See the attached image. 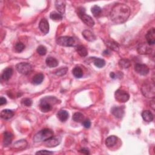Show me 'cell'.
Here are the masks:
<instances>
[{"instance_id": "1", "label": "cell", "mask_w": 155, "mask_h": 155, "mask_svg": "<svg viewBox=\"0 0 155 155\" xmlns=\"http://www.w3.org/2000/svg\"><path fill=\"white\" fill-rule=\"evenodd\" d=\"M130 9L124 4H118L115 5L110 12L111 20L116 24L125 23L130 15Z\"/></svg>"}, {"instance_id": "2", "label": "cell", "mask_w": 155, "mask_h": 155, "mask_svg": "<svg viewBox=\"0 0 155 155\" xmlns=\"http://www.w3.org/2000/svg\"><path fill=\"white\" fill-rule=\"evenodd\" d=\"M58 100L53 96H46L42 98L40 104V108L42 112L47 113L52 110L53 107V104L58 103Z\"/></svg>"}, {"instance_id": "3", "label": "cell", "mask_w": 155, "mask_h": 155, "mask_svg": "<svg viewBox=\"0 0 155 155\" xmlns=\"http://www.w3.org/2000/svg\"><path fill=\"white\" fill-rule=\"evenodd\" d=\"M53 131L49 128H44L38 132L33 138V141L35 142H44L49 138L53 137Z\"/></svg>"}, {"instance_id": "4", "label": "cell", "mask_w": 155, "mask_h": 155, "mask_svg": "<svg viewBox=\"0 0 155 155\" xmlns=\"http://www.w3.org/2000/svg\"><path fill=\"white\" fill-rule=\"evenodd\" d=\"M141 91L143 95L147 98H154L155 96V91L153 83H145L141 87Z\"/></svg>"}, {"instance_id": "5", "label": "cell", "mask_w": 155, "mask_h": 155, "mask_svg": "<svg viewBox=\"0 0 155 155\" xmlns=\"http://www.w3.org/2000/svg\"><path fill=\"white\" fill-rule=\"evenodd\" d=\"M56 43L63 47H73L75 45V40L71 36H61L56 40Z\"/></svg>"}, {"instance_id": "6", "label": "cell", "mask_w": 155, "mask_h": 155, "mask_svg": "<svg viewBox=\"0 0 155 155\" xmlns=\"http://www.w3.org/2000/svg\"><path fill=\"white\" fill-rule=\"evenodd\" d=\"M16 69L19 73L27 75L32 71L33 67L29 63H21L16 66Z\"/></svg>"}, {"instance_id": "7", "label": "cell", "mask_w": 155, "mask_h": 155, "mask_svg": "<svg viewBox=\"0 0 155 155\" xmlns=\"http://www.w3.org/2000/svg\"><path fill=\"white\" fill-rule=\"evenodd\" d=\"M114 97L115 100L119 103H126L129 100L130 95L127 92L118 89L115 92Z\"/></svg>"}, {"instance_id": "8", "label": "cell", "mask_w": 155, "mask_h": 155, "mask_svg": "<svg viewBox=\"0 0 155 155\" xmlns=\"http://www.w3.org/2000/svg\"><path fill=\"white\" fill-rule=\"evenodd\" d=\"M134 70L138 74L142 76L147 75L150 71L149 68L147 65L144 64H139V63L135 64Z\"/></svg>"}, {"instance_id": "9", "label": "cell", "mask_w": 155, "mask_h": 155, "mask_svg": "<svg viewBox=\"0 0 155 155\" xmlns=\"http://www.w3.org/2000/svg\"><path fill=\"white\" fill-rule=\"evenodd\" d=\"M61 139L59 137H53L44 141V144L47 147H55L59 145L61 142Z\"/></svg>"}, {"instance_id": "10", "label": "cell", "mask_w": 155, "mask_h": 155, "mask_svg": "<svg viewBox=\"0 0 155 155\" xmlns=\"http://www.w3.org/2000/svg\"><path fill=\"white\" fill-rule=\"evenodd\" d=\"M124 106H115L111 109V113L116 118H122L124 115Z\"/></svg>"}, {"instance_id": "11", "label": "cell", "mask_w": 155, "mask_h": 155, "mask_svg": "<svg viewBox=\"0 0 155 155\" xmlns=\"http://www.w3.org/2000/svg\"><path fill=\"white\" fill-rule=\"evenodd\" d=\"M137 50L141 55H148L151 53L152 48L147 43H142L139 45Z\"/></svg>"}, {"instance_id": "12", "label": "cell", "mask_w": 155, "mask_h": 155, "mask_svg": "<svg viewBox=\"0 0 155 155\" xmlns=\"http://www.w3.org/2000/svg\"><path fill=\"white\" fill-rule=\"evenodd\" d=\"M147 44L150 46L153 45L155 43V29L154 28L150 29L145 35Z\"/></svg>"}, {"instance_id": "13", "label": "cell", "mask_w": 155, "mask_h": 155, "mask_svg": "<svg viewBox=\"0 0 155 155\" xmlns=\"http://www.w3.org/2000/svg\"><path fill=\"white\" fill-rule=\"evenodd\" d=\"M79 16L81 19V20L89 27H92L94 25V20L93 19V18L89 15H87L85 13H84L80 15Z\"/></svg>"}, {"instance_id": "14", "label": "cell", "mask_w": 155, "mask_h": 155, "mask_svg": "<svg viewBox=\"0 0 155 155\" xmlns=\"http://www.w3.org/2000/svg\"><path fill=\"white\" fill-rule=\"evenodd\" d=\"M66 1L63 0H56L55 3L56 9L58 11V13L63 15L65 13L66 10Z\"/></svg>"}, {"instance_id": "15", "label": "cell", "mask_w": 155, "mask_h": 155, "mask_svg": "<svg viewBox=\"0 0 155 155\" xmlns=\"http://www.w3.org/2000/svg\"><path fill=\"white\" fill-rule=\"evenodd\" d=\"M39 28L42 33L47 34L49 32V24L47 20L45 18H42L39 23Z\"/></svg>"}, {"instance_id": "16", "label": "cell", "mask_w": 155, "mask_h": 155, "mask_svg": "<svg viewBox=\"0 0 155 155\" xmlns=\"http://www.w3.org/2000/svg\"><path fill=\"white\" fill-rule=\"evenodd\" d=\"M13 135L9 132H4L3 134V144L4 147H7L10 145L12 142Z\"/></svg>"}, {"instance_id": "17", "label": "cell", "mask_w": 155, "mask_h": 155, "mask_svg": "<svg viewBox=\"0 0 155 155\" xmlns=\"http://www.w3.org/2000/svg\"><path fill=\"white\" fill-rule=\"evenodd\" d=\"M83 36L86 40L90 42H93L96 40V36L90 30H85L83 32Z\"/></svg>"}, {"instance_id": "18", "label": "cell", "mask_w": 155, "mask_h": 155, "mask_svg": "<svg viewBox=\"0 0 155 155\" xmlns=\"http://www.w3.org/2000/svg\"><path fill=\"white\" fill-rule=\"evenodd\" d=\"M13 75V69L11 67H7L4 69L1 75V78L4 81L10 80Z\"/></svg>"}, {"instance_id": "19", "label": "cell", "mask_w": 155, "mask_h": 155, "mask_svg": "<svg viewBox=\"0 0 155 155\" xmlns=\"http://www.w3.org/2000/svg\"><path fill=\"white\" fill-rule=\"evenodd\" d=\"M57 117L61 122H66L69 117L68 111L64 110H61L57 113Z\"/></svg>"}, {"instance_id": "20", "label": "cell", "mask_w": 155, "mask_h": 155, "mask_svg": "<svg viewBox=\"0 0 155 155\" xmlns=\"http://www.w3.org/2000/svg\"><path fill=\"white\" fill-rule=\"evenodd\" d=\"M14 115V112L9 109H5L1 111V117L3 120H9L12 118Z\"/></svg>"}, {"instance_id": "21", "label": "cell", "mask_w": 155, "mask_h": 155, "mask_svg": "<svg viewBox=\"0 0 155 155\" xmlns=\"http://www.w3.org/2000/svg\"><path fill=\"white\" fill-rule=\"evenodd\" d=\"M27 145V143L26 141L24 140H19L17 142H16L13 144V147L15 149L21 150H23V149L26 148Z\"/></svg>"}, {"instance_id": "22", "label": "cell", "mask_w": 155, "mask_h": 155, "mask_svg": "<svg viewBox=\"0 0 155 155\" xmlns=\"http://www.w3.org/2000/svg\"><path fill=\"white\" fill-rule=\"evenodd\" d=\"M142 117L143 120L147 123H150L153 120V114L150 110L143 111L142 113Z\"/></svg>"}, {"instance_id": "23", "label": "cell", "mask_w": 155, "mask_h": 155, "mask_svg": "<svg viewBox=\"0 0 155 155\" xmlns=\"http://www.w3.org/2000/svg\"><path fill=\"white\" fill-rule=\"evenodd\" d=\"M117 140H118V138L115 137V136L114 135L110 136V137H108L106 140V145L108 148L112 147L116 144Z\"/></svg>"}, {"instance_id": "24", "label": "cell", "mask_w": 155, "mask_h": 155, "mask_svg": "<svg viewBox=\"0 0 155 155\" xmlns=\"http://www.w3.org/2000/svg\"><path fill=\"white\" fill-rule=\"evenodd\" d=\"M46 63L48 67L51 68L57 67L58 66V64H59L56 58L51 56L47 58V59L46 60Z\"/></svg>"}, {"instance_id": "25", "label": "cell", "mask_w": 155, "mask_h": 155, "mask_svg": "<svg viewBox=\"0 0 155 155\" xmlns=\"http://www.w3.org/2000/svg\"><path fill=\"white\" fill-rule=\"evenodd\" d=\"M76 51L81 57H86L88 55L87 49H86V47H84L83 45L78 46L76 48Z\"/></svg>"}, {"instance_id": "26", "label": "cell", "mask_w": 155, "mask_h": 155, "mask_svg": "<svg viewBox=\"0 0 155 155\" xmlns=\"http://www.w3.org/2000/svg\"><path fill=\"white\" fill-rule=\"evenodd\" d=\"M44 75L42 73H38L34 76L32 80V83L35 85L41 84L44 80Z\"/></svg>"}, {"instance_id": "27", "label": "cell", "mask_w": 155, "mask_h": 155, "mask_svg": "<svg viewBox=\"0 0 155 155\" xmlns=\"http://www.w3.org/2000/svg\"><path fill=\"white\" fill-rule=\"evenodd\" d=\"M106 45L108 48L114 52H118L120 50V46L118 44L114 41H107L106 43Z\"/></svg>"}, {"instance_id": "28", "label": "cell", "mask_w": 155, "mask_h": 155, "mask_svg": "<svg viewBox=\"0 0 155 155\" xmlns=\"http://www.w3.org/2000/svg\"><path fill=\"white\" fill-rule=\"evenodd\" d=\"M93 64L94 65L98 68H102L105 66L106 61L101 58H93Z\"/></svg>"}, {"instance_id": "29", "label": "cell", "mask_w": 155, "mask_h": 155, "mask_svg": "<svg viewBox=\"0 0 155 155\" xmlns=\"http://www.w3.org/2000/svg\"><path fill=\"white\" fill-rule=\"evenodd\" d=\"M84 119V116L83 113L80 112H76L75 113L73 116L72 120L76 122V123H83Z\"/></svg>"}, {"instance_id": "30", "label": "cell", "mask_w": 155, "mask_h": 155, "mask_svg": "<svg viewBox=\"0 0 155 155\" xmlns=\"http://www.w3.org/2000/svg\"><path fill=\"white\" fill-rule=\"evenodd\" d=\"M72 73L76 78H81L83 76V71L80 67H75L72 70Z\"/></svg>"}, {"instance_id": "31", "label": "cell", "mask_w": 155, "mask_h": 155, "mask_svg": "<svg viewBox=\"0 0 155 155\" xmlns=\"http://www.w3.org/2000/svg\"><path fill=\"white\" fill-rule=\"evenodd\" d=\"M50 18L55 21H61L63 19V15L56 12H52L50 14Z\"/></svg>"}, {"instance_id": "32", "label": "cell", "mask_w": 155, "mask_h": 155, "mask_svg": "<svg viewBox=\"0 0 155 155\" xmlns=\"http://www.w3.org/2000/svg\"><path fill=\"white\" fill-rule=\"evenodd\" d=\"M119 66L122 69H128L131 66L130 61L127 59H121L118 63Z\"/></svg>"}, {"instance_id": "33", "label": "cell", "mask_w": 155, "mask_h": 155, "mask_svg": "<svg viewBox=\"0 0 155 155\" xmlns=\"http://www.w3.org/2000/svg\"><path fill=\"white\" fill-rule=\"evenodd\" d=\"M91 12L94 16L98 17L101 15V13L102 12V9L100 6H97V5H94L91 8Z\"/></svg>"}, {"instance_id": "34", "label": "cell", "mask_w": 155, "mask_h": 155, "mask_svg": "<svg viewBox=\"0 0 155 155\" xmlns=\"http://www.w3.org/2000/svg\"><path fill=\"white\" fill-rule=\"evenodd\" d=\"M68 71V68L67 67H61V69H58L55 71V73L56 75L59 76H63L65 75Z\"/></svg>"}, {"instance_id": "35", "label": "cell", "mask_w": 155, "mask_h": 155, "mask_svg": "<svg viewBox=\"0 0 155 155\" xmlns=\"http://www.w3.org/2000/svg\"><path fill=\"white\" fill-rule=\"evenodd\" d=\"M25 48V46L22 43H18L15 46V50L16 52L20 53L22 52Z\"/></svg>"}, {"instance_id": "36", "label": "cell", "mask_w": 155, "mask_h": 155, "mask_svg": "<svg viewBox=\"0 0 155 155\" xmlns=\"http://www.w3.org/2000/svg\"><path fill=\"white\" fill-rule=\"evenodd\" d=\"M36 50H37L38 53L41 56H44L47 53V49L44 46H38Z\"/></svg>"}, {"instance_id": "37", "label": "cell", "mask_w": 155, "mask_h": 155, "mask_svg": "<svg viewBox=\"0 0 155 155\" xmlns=\"http://www.w3.org/2000/svg\"><path fill=\"white\" fill-rule=\"evenodd\" d=\"M21 103L25 106L30 107L32 105V100L29 98H25L22 100Z\"/></svg>"}, {"instance_id": "38", "label": "cell", "mask_w": 155, "mask_h": 155, "mask_svg": "<svg viewBox=\"0 0 155 155\" xmlns=\"http://www.w3.org/2000/svg\"><path fill=\"white\" fill-rule=\"evenodd\" d=\"M53 154V152L47 151V150H46L38 151L36 153V154Z\"/></svg>"}, {"instance_id": "39", "label": "cell", "mask_w": 155, "mask_h": 155, "mask_svg": "<svg viewBox=\"0 0 155 155\" xmlns=\"http://www.w3.org/2000/svg\"><path fill=\"white\" fill-rule=\"evenodd\" d=\"M83 126L86 128H89L91 126V122L89 120H84L82 123Z\"/></svg>"}, {"instance_id": "40", "label": "cell", "mask_w": 155, "mask_h": 155, "mask_svg": "<svg viewBox=\"0 0 155 155\" xmlns=\"http://www.w3.org/2000/svg\"><path fill=\"white\" fill-rule=\"evenodd\" d=\"M80 152L83 153V154H90V151H89V149L87 148H83L81 149L80 150Z\"/></svg>"}, {"instance_id": "41", "label": "cell", "mask_w": 155, "mask_h": 155, "mask_svg": "<svg viewBox=\"0 0 155 155\" xmlns=\"http://www.w3.org/2000/svg\"><path fill=\"white\" fill-rule=\"evenodd\" d=\"M7 104V100L4 97H1V99H0V106H3L4 104Z\"/></svg>"}, {"instance_id": "42", "label": "cell", "mask_w": 155, "mask_h": 155, "mask_svg": "<svg viewBox=\"0 0 155 155\" xmlns=\"http://www.w3.org/2000/svg\"><path fill=\"white\" fill-rule=\"evenodd\" d=\"M110 55V52L108 49L104 50V52H103V55H104V56H108V55Z\"/></svg>"}, {"instance_id": "43", "label": "cell", "mask_w": 155, "mask_h": 155, "mask_svg": "<svg viewBox=\"0 0 155 155\" xmlns=\"http://www.w3.org/2000/svg\"><path fill=\"white\" fill-rule=\"evenodd\" d=\"M110 76L112 79H115V78H116V77H117V76H116V75L114 72H111L110 73Z\"/></svg>"}]
</instances>
